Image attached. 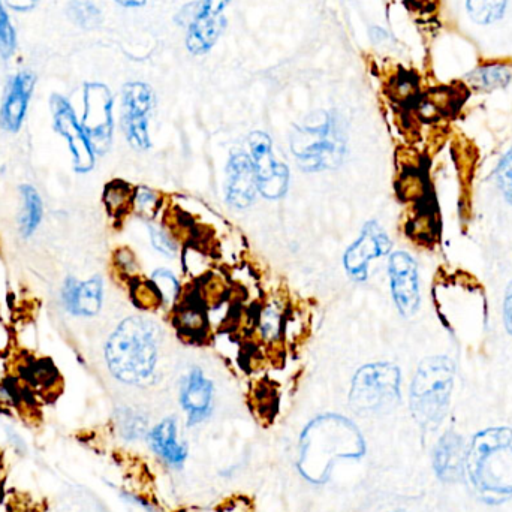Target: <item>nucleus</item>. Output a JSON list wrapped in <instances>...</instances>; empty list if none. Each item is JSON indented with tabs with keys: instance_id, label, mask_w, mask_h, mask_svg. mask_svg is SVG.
Listing matches in <instances>:
<instances>
[{
	"instance_id": "a19ab883",
	"label": "nucleus",
	"mask_w": 512,
	"mask_h": 512,
	"mask_svg": "<svg viewBox=\"0 0 512 512\" xmlns=\"http://www.w3.org/2000/svg\"><path fill=\"white\" fill-rule=\"evenodd\" d=\"M119 5L125 6V8H140L147 0H116Z\"/></svg>"
},
{
	"instance_id": "20e7f679",
	"label": "nucleus",
	"mask_w": 512,
	"mask_h": 512,
	"mask_svg": "<svg viewBox=\"0 0 512 512\" xmlns=\"http://www.w3.org/2000/svg\"><path fill=\"white\" fill-rule=\"evenodd\" d=\"M453 361L436 355L421 361L411 385V409L415 420L427 430L444 421L454 387Z\"/></svg>"
},
{
	"instance_id": "6e6552de",
	"label": "nucleus",
	"mask_w": 512,
	"mask_h": 512,
	"mask_svg": "<svg viewBox=\"0 0 512 512\" xmlns=\"http://www.w3.org/2000/svg\"><path fill=\"white\" fill-rule=\"evenodd\" d=\"M155 107V95L147 84L128 83L123 87L122 129L129 146L138 152L152 147L150 114Z\"/></svg>"
},
{
	"instance_id": "e433bc0d",
	"label": "nucleus",
	"mask_w": 512,
	"mask_h": 512,
	"mask_svg": "<svg viewBox=\"0 0 512 512\" xmlns=\"http://www.w3.org/2000/svg\"><path fill=\"white\" fill-rule=\"evenodd\" d=\"M496 180L505 200L512 204V150L502 159L496 170Z\"/></svg>"
},
{
	"instance_id": "a878e982",
	"label": "nucleus",
	"mask_w": 512,
	"mask_h": 512,
	"mask_svg": "<svg viewBox=\"0 0 512 512\" xmlns=\"http://www.w3.org/2000/svg\"><path fill=\"white\" fill-rule=\"evenodd\" d=\"M466 78L475 89L495 90L510 83L512 71L505 63H487L472 71Z\"/></svg>"
},
{
	"instance_id": "b1692460",
	"label": "nucleus",
	"mask_w": 512,
	"mask_h": 512,
	"mask_svg": "<svg viewBox=\"0 0 512 512\" xmlns=\"http://www.w3.org/2000/svg\"><path fill=\"white\" fill-rule=\"evenodd\" d=\"M387 93L394 104L403 108H414L421 96L420 78L415 72L400 69L391 77Z\"/></svg>"
},
{
	"instance_id": "393cba45",
	"label": "nucleus",
	"mask_w": 512,
	"mask_h": 512,
	"mask_svg": "<svg viewBox=\"0 0 512 512\" xmlns=\"http://www.w3.org/2000/svg\"><path fill=\"white\" fill-rule=\"evenodd\" d=\"M132 197L134 188L123 180H113L104 189L105 210L111 218L122 221L129 212H132Z\"/></svg>"
},
{
	"instance_id": "f03ea898",
	"label": "nucleus",
	"mask_w": 512,
	"mask_h": 512,
	"mask_svg": "<svg viewBox=\"0 0 512 512\" xmlns=\"http://www.w3.org/2000/svg\"><path fill=\"white\" fill-rule=\"evenodd\" d=\"M466 472L481 498L502 501L512 496V430L493 427L478 433L466 453Z\"/></svg>"
},
{
	"instance_id": "a211bd4d",
	"label": "nucleus",
	"mask_w": 512,
	"mask_h": 512,
	"mask_svg": "<svg viewBox=\"0 0 512 512\" xmlns=\"http://www.w3.org/2000/svg\"><path fill=\"white\" fill-rule=\"evenodd\" d=\"M465 442L457 433L448 432L442 436L433 457L436 474L447 483L460 481L466 472Z\"/></svg>"
},
{
	"instance_id": "f704fd0d",
	"label": "nucleus",
	"mask_w": 512,
	"mask_h": 512,
	"mask_svg": "<svg viewBox=\"0 0 512 512\" xmlns=\"http://www.w3.org/2000/svg\"><path fill=\"white\" fill-rule=\"evenodd\" d=\"M15 47H17V36H15L8 12L0 0V56L3 59H9L14 54Z\"/></svg>"
},
{
	"instance_id": "c9c22d12",
	"label": "nucleus",
	"mask_w": 512,
	"mask_h": 512,
	"mask_svg": "<svg viewBox=\"0 0 512 512\" xmlns=\"http://www.w3.org/2000/svg\"><path fill=\"white\" fill-rule=\"evenodd\" d=\"M119 424L126 438H138L146 430L144 418L131 409H122L119 412Z\"/></svg>"
},
{
	"instance_id": "5701e85b",
	"label": "nucleus",
	"mask_w": 512,
	"mask_h": 512,
	"mask_svg": "<svg viewBox=\"0 0 512 512\" xmlns=\"http://www.w3.org/2000/svg\"><path fill=\"white\" fill-rule=\"evenodd\" d=\"M21 200H23V210H21L20 219H18V228L23 239H30L38 230L44 216V204H42L41 195L32 185L21 186Z\"/></svg>"
},
{
	"instance_id": "f257e3e1",
	"label": "nucleus",
	"mask_w": 512,
	"mask_h": 512,
	"mask_svg": "<svg viewBox=\"0 0 512 512\" xmlns=\"http://www.w3.org/2000/svg\"><path fill=\"white\" fill-rule=\"evenodd\" d=\"M162 343L164 331L158 322L146 316H128L105 343V363L122 384L146 387L158 375Z\"/></svg>"
},
{
	"instance_id": "4468645a",
	"label": "nucleus",
	"mask_w": 512,
	"mask_h": 512,
	"mask_svg": "<svg viewBox=\"0 0 512 512\" xmlns=\"http://www.w3.org/2000/svg\"><path fill=\"white\" fill-rule=\"evenodd\" d=\"M35 87V75L29 71H21L8 81V86L0 105V128L3 131H20L26 119L27 108Z\"/></svg>"
},
{
	"instance_id": "4be33fe9",
	"label": "nucleus",
	"mask_w": 512,
	"mask_h": 512,
	"mask_svg": "<svg viewBox=\"0 0 512 512\" xmlns=\"http://www.w3.org/2000/svg\"><path fill=\"white\" fill-rule=\"evenodd\" d=\"M180 254H182L183 271L194 282H200L215 270V262H213L215 256L209 246L204 243L188 240Z\"/></svg>"
},
{
	"instance_id": "f8f14e48",
	"label": "nucleus",
	"mask_w": 512,
	"mask_h": 512,
	"mask_svg": "<svg viewBox=\"0 0 512 512\" xmlns=\"http://www.w3.org/2000/svg\"><path fill=\"white\" fill-rule=\"evenodd\" d=\"M391 297L400 315L411 318L420 309V273L414 256L405 251L393 252L388 259Z\"/></svg>"
},
{
	"instance_id": "9b49d317",
	"label": "nucleus",
	"mask_w": 512,
	"mask_h": 512,
	"mask_svg": "<svg viewBox=\"0 0 512 512\" xmlns=\"http://www.w3.org/2000/svg\"><path fill=\"white\" fill-rule=\"evenodd\" d=\"M393 243L387 231L376 221H369L358 234L355 242L346 249L343 255V267L349 279L354 282H366L370 276V268L375 261L384 258L391 252Z\"/></svg>"
},
{
	"instance_id": "ea45409f",
	"label": "nucleus",
	"mask_w": 512,
	"mask_h": 512,
	"mask_svg": "<svg viewBox=\"0 0 512 512\" xmlns=\"http://www.w3.org/2000/svg\"><path fill=\"white\" fill-rule=\"evenodd\" d=\"M38 2L39 0H8V5L11 6V9H14V11L27 12L35 9Z\"/></svg>"
},
{
	"instance_id": "9d476101",
	"label": "nucleus",
	"mask_w": 512,
	"mask_h": 512,
	"mask_svg": "<svg viewBox=\"0 0 512 512\" xmlns=\"http://www.w3.org/2000/svg\"><path fill=\"white\" fill-rule=\"evenodd\" d=\"M51 111H53L54 128L68 143L75 173H90L95 168L96 152L74 108L69 104L68 99L54 95L51 98Z\"/></svg>"
},
{
	"instance_id": "0eeeda50",
	"label": "nucleus",
	"mask_w": 512,
	"mask_h": 512,
	"mask_svg": "<svg viewBox=\"0 0 512 512\" xmlns=\"http://www.w3.org/2000/svg\"><path fill=\"white\" fill-rule=\"evenodd\" d=\"M248 153L254 165L258 192L265 200L285 197L291 183V173L285 162L274 153L273 141L265 132H252L248 138Z\"/></svg>"
},
{
	"instance_id": "58836bf2",
	"label": "nucleus",
	"mask_w": 512,
	"mask_h": 512,
	"mask_svg": "<svg viewBox=\"0 0 512 512\" xmlns=\"http://www.w3.org/2000/svg\"><path fill=\"white\" fill-rule=\"evenodd\" d=\"M504 321L508 333H510L512 336V282L510 283V286H508L507 288V294H505Z\"/></svg>"
},
{
	"instance_id": "cd10ccee",
	"label": "nucleus",
	"mask_w": 512,
	"mask_h": 512,
	"mask_svg": "<svg viewBox=\"0 0 512 512\" xmlns=\"http://www.w3.org/2000/svg\"><path fill=\"white\" fill-rule=\"evenodd\" d=\"M230 292L231 285L227 277L222 276L221 273L215 270H213L209 276L200 280V282L197 283V289H195V295L200 298L201 303H203L207 309L227 301Z\"/></svg>"
},
{
	"instance_id": "39448f33",
	"label": "nucleus",
	"mask_w": 512,
	"mask_h": 512,
	"mask_svg": "<svg viewBox=\"0 0 512 512\" xmlns=\"http://www.w3.org/2000/svg\"><path fill=\"white\" fill-rule=\"evenodd\" d=\"M400 399V370L391 363L360 367L352 379L349 403L360 414H376L393 408Z\"/></svg>"
},
{
	"instance_id": "4c0bfd02",
	"label": "nucleus",
	"mask_w": 512,
	"mask_h": 512,
	"mask_svg": "<svg viewBox=\"0 0 512 512\" xmlns=\"http://www.w3.org/2000/svg\"><path fill=\"white\" fill-rule=\"evenodd\" d=\"M405 5L415 12H432L438 5V0H405Z\"/></svg>"
},
{
	"instance_id": "7ed1b4c3",
	"label": "nucleus",
	"mask_w": 512,
	"mask_h": 512,
	"mask_svg": "<svg viewBox=\"0 0 512 512\" xmlns=\"http://www.w3.org/2000/svg\"><path fill=\"white\" fill-rule=\"evenodd\" d=\"M291 153L301 170L321 173L342 164L346 153V138L339 119L333 113L318 111L310 114L291 135Z\"/></svg>"
},
{
	"instance_id": "423d86ee",
	"label": "nucleus",
	"mask_w": 512,
	"mask_h": 512,
	"mask_svg": "<svg viewBox=\"0 0 512 512\" xmlns=\"http://www.w3.org/2000/svg\"><path fill=\"white\" fill-rule=\"evenodd\" d=\"M231 0H198L182 9L179 21L188 27L186 47L195 56L209 53L227 26L224 12Z\"/></svg>"
},
{
	"instance_id": "1a4fd4ad",
	"label": "nucleus",
	"mask_w": 512,
	"mask_h": 512,
	"mask_svg": "<svg viewBox=\"0 0 512 512\" xmlns=\"http://www.w3.org/2000/svg\"><path fill=\"white\" fill-rule=\"evenodd\" d=\"M84 131L92 141L96 155H104L113 143V96L101 83L84 86V113L81 119Z\"/></svg>"
},
{
	"instance_id": "c756f323",
	"label": "nucleus",
	"mask_w": 512,
	"mask_h": 512,
	"mask_svg": "<svg viewBox=\"0 0 512 512\" xmlns=\"http://www.w3.org/2000/svg\"><path fill=\"white\" fill-rule=\"evenodd\" d=\"M147 233H149L150 243L158 254L164 255L165 258H176L180 254L179 240L177 233H173L171 228L162 224L147 225Z\"/></svg>"
},
{
	"instance_id": "aec40b11",
	"label": "nucleus",
	"mask_w": 512,
	"mask_h": 512,
	"mask_svg": "<svg viewBox=\"0 0 512 512\" xmlns=\"http://www.w3.org/2000/svg\"><path fill=\"white\" fill-rule=\"evenodd\" d=\"M465 98H468V95L465 96V92L460 87H435L421 95L414 108L421 119L436 120L456 113Z\"/></svg>"
},
{
	"instance_id": "ddd939ff",
	"label": "nucleus",
	"mask_w": 512,
	"mask_h": 512,
	"mask_svg": "<svg viewBox=\"0 0 512 512\" xmlns=\"http://www.w3.org/2000/svg\"><path fill=\"white\" fill-rule=\"evenodd\" d=\"M225 201L231 209L245 212L254 206L258 183L251 156L246 150L234 149L225 167Z\"/></svg>"
},
{
	"instance_id": "bb28decb",
	"label": "nucleus",
	"mask_w": 512,
	"mask_h": 512,
	"mask_svg": "<svg viewBox=\"0 0 512 512\" xmlns=\"http://www.w3.org/2000/svg\"><path fill=\"white\" fill-rule=\"evenodd\" d=\"M150 282L155 286L162 306L174 309L177 303L183 298V286L179 277L170 268H158L150 276Z\"/></svg>"
},
{
	"instance_id": "dca6fc26",
	"label": "nucleus",
	"mask_w": 512,
	"mask_h": 512,
	"mask_svg": "<svg viewBox=\"0 0 512 512\" xmlns=\"http://www.w3.org/2000/svg\"><path fill=\"white\" fill-rule=\"evenodd\" d=\"M104 279L93 276L84 282L68 277L62 289L63 304L71 315L93 318L104 304Z\"/></svg>"
},
{
	"instance_id": "473e14b6",
	"label": "nucleus",
	"mask_w": 512,
	"mask_h": 512,
	"mask_svg": "<svg viewBox=\"0 0 512 512\" xmlns=\"http://www.w3.org/2000/svg\"><path fill=\"white\" fill-rule=\"evenodd\" d=\"M131 295L135 306L143 310H156L162 307L161 298L150 280L138 279L131 283Z\"/></svg>"
},
{
	"instance_id": "412c9836",
	"label": "nucleus",
	"mask_w": 512,
	"mask_h": 512,
	"mask_svg": "<svg viewBox=\"0 0 512 512\" xmlns=\"http://www.w3.org/2000/svg\"><path fill=\"white\" fill-rule=\"evenodd\" d=\"M150 444L170 465L179 466L185 462L186 448L177 439V423L173 418H165L150 432Z\"/></svg>"
},
{
	"instance_id": "7c9ffc66",
	"label": "nucleus",
	"mask_w": 512,
	"mask_h": 512,
	"mask_svg": "<svg viewBox=\"0 0 512 512\" xmlns=\"http://www.w3.org/2000/svg\"><path fill=\"white\" fill-rule=\"evenodd\" d=\"M162 195L155 189L147 186H137L134 188V197H132V212L137 213L146 221H153L155 216L161 212Z\"/></svg>"
},
{
	"instance_id": "72a5a7b5",
	"label": "nucleus",
	"mask_w": 512,
	"mask_h": 512,
	"mask_svg": "<svg viewBox=\"0 0 512 512\" xmlns=\"http://www.w3.org/2000/svg\"><path fill=\"white\" fill-rule=\"evenodd\" d=\"M114 268L126 282L134 283L140 277V262L129 248H119L113 256Z\"/></svg>"
},
{
	"instance_id": "6ab92c4d",
	"label": "nucleus",
	"mask_w": 512,
	"mask_h": 512,
	"mask_svg": "<svg viewBox=\"0 0 512 512\" xmlns=\"http://www.w3.org/2000/svg\"><path fill=\"white\" fill-rule=\"evenodd\" d=\"M286 313L285 304L277 298L259 304L254 318L256 340L267 348L280 345L283 342Z\"/></svg>"
},
{
	"instance_id": "f3484780",
	"label": "nucleus",
	"mask_w": 512,
	"mask_h": 512,
	"mask_svg": "<svg viewBox=\"0 0 512 512\" xmlns=\"http://www.w3.org/2000/svg\"><path fill=\"white\" fill-rule=\"evenodd\" d=\"M173 327L183 339L194 340V342H200L209 336V313L195 292L186 295L174 306Z\"/></svg>"
},
{
	"instance_id": "2f4dec72",
	"label": "nucleus",
	"mask_w": 512,
	"mask_h": 512,
	"mask_svg": "<svg viewBox=\"0 0 512 512\" xmlns=\"http://www.w3.org/2000/svg\"><path fill=\"white\" fill-rule=\"evenodd\" d=\"M69 17L84 29H93V27L99 26L102 21V14L99 11L98 6L93 5L92 2L87 0H74L69 5Z\"/></svg>"
},
{
	"instance_id": "c85d7f7f",
	"label": "nucleus",
	"mask_w": 512,
	"mask_h": 512,
	"mask_svg": "<svg viewBox=\"0 0 512 512\" xmlns=\"http://www.w3.org/2000/svg\"><path fill=\"white\" fill-rule=\"evenodd\" d=\"M507 5L508 0H466L469 17L478 24H492L501 20Z\"/></svg>"
},
{
	"instance_id": "2eb2a0df",
	"label": "nucleus",
	"mask_w": 512,
	"mask_h": 512,
	"mask_svg": "<svg viewBox=\"0 0 512 512\" xmlns=\"http://www.w3.org/2000/svg\"><path fill=\"white\" fill-rule=\"evenodd\" d=\"M215 387L200 367H192L183 376L180 387V402L188 415L189 423L197 424L209 417L213 408Z\"/></svg>"
}]
</instances>
